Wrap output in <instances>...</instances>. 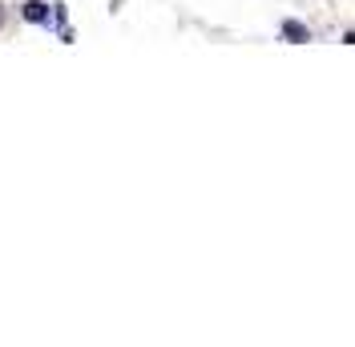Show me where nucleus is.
<instances>
[{
  "label": "nucleus",
  "instance_id": "1",
  "mask_svg": "<svg viewBox=\"0 0 355 347\" xmlns=\"http://www.w3.org/2000/svg\"><path fill=\"white\" fill-rule=\"evenodd\" d=\"M283 37H287V41H295V44H303V41H311L307 24H299V21H283Z\"/></svg>",
  "mask_w": 355,
  "mask_h": 347
},
{
  "label": "nucleus",
  "instance_id": "2",
  "mask_svg": "<svg viewBox=\"0 0 355 347\" xmlns=\"http://www.w3.org/2000/svg\"><path fill=\"white\" fill-rule=\"evenodd\" d=\"M24 17H28V21H44V17H49V4H41V0H28V4H24Z\"/></svg>",
  "mask_w": 355,
  "mask_h": 347
},
{
  "label": "nucleus",
  "instance_id": "3",
  "mask_svg": "<svg viewBox=\"0 0 355 347\" xmlns=\"http://www.w3.org/2000/svg\"><path fill=\"white\" fill-rule=\"evenodd\" d=\"M0 24H4V8H0Z\"/></svg>",
  "mask_w": 355,
  "mask_h": 347
}]
</instances>
